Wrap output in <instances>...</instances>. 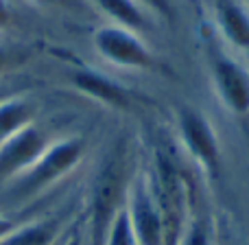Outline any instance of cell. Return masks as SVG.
Segmentation results:
<instances>
[{
	"mask_svg": "<svg viewBox=\"0 0 249 245\" xmlns=\"http://www.w3.org/2000/svg\"><path fill=\"white\" fill-rule=\"evenodd\" d=\"M11 61H13V55L7 51V48L0 46V75L7 73V68L11 66Z\"/></svg>",
	"mask_w": 249,
	"mask_h": 245,
	"instance_id": "cell-17",
	"label": "cell"
},
{
	"mask_svg": "<svg viewBox=\"0 0 249 245\" xmlns=\"http://www.w3.org/2000/svg\"><path fill=\"white\" fill-rule=\"evenodd\" d=\"M212 86L223 108L234 116L249 114V70L238 59L216 55L210 66Z\"/></svg>",
	"mask_w": 249,
	"mask_h": 245,
	"instance_id": "cell-7",
	"label": "cell"
},
{
	"mask_svg": "<svg viewBox=\"0 0 249 245\" xmlns=\"http://www.w3.org/2000/svg\"><path fill=\"white\" fill-rule=\"evenodd\" d=\"M103 245H138L124 206H118V210L114 212L112 221L107 226V232H105Z\"/></svg>",
	"mask_w": 249,
	"mask_h": 245,
	"instance_id": "cell-13",
	"label": "cell"
},
{
	"mask_svg": "<svg viewBox=\"0 0 249 245\" xmlns=\"http://www.w3.org/2000/svg\"><path fill=\"white\" fill-rule=\"evenodd\" d=\"M138 2H140L144 9H149V11L158 13V16H162V18H173L171 0H138Z\"/></svg>",
	"mask_w": 249,
	"mask_h": 245,
	"instance_id": "cell-15",
	"label": "cell"
},
{
	"mask_svg": "<svg viewBox=\"0 0 249 245\" xmlns=\"http://www.w3.org/2000/svg\"><path fill=\"white\" fill-rule=\"evenodd\" d=\"M13 94H18V92H13L9 86H4V83H0V103H2L4 99H9V96H13Z\"/></svg>",
	"mask_w": 249,
	"mask_h": 245,
	"instance_id": "cell-19",
	"label": "cell"
},
{
	"mask_svg": "<svg viewBox=\"0 0 249 245\" xmlns=\"http://www.w3.org/2000/svg\"><path fill=\"white\" fill-rule=\"evenodd\" d=\"M94 2L105 16L112 18V24L124 26L136 33L149 26L146 9L138 0H94Z\"/></svg>",
	"mask_w": 249,
	"mask_h": 245,
	"instance_id": "cell-12",
	"label": "cell"
},
{
	"mask_svg": "<svg viewBox=\"0 0 249 245\" xmlns=\"http://www.w3.org/2000/svg\"><path fill=\"white\" fill-rule=\"evenodd\" d=\"M214 22L230 46L249 51V11L241 0H216Z\"/></svg>",
	"mask_w": 249,
	"mask_h": 245,
	"instance_id": "cell-9",
	"label": "cell"
},
{
	"mask_svg": "<svg viewBox=\"0 0 249 245\" xmlns=\"http://www.w3.org/2000/svg\"><path fill=\"white\" fill-rule=\"evenodd\" d=\"M94 51L107 64L124 70H151L155 66V57L144 44L140 33L129 31L118 24H105L92 35Z\"/></svg>",
	"mask_w": 249,
	"mask_h": 245,
	"instance_id": "cell-3",
	"label": "cell"
},
{
	"mask_svg": "<svg viewBox=\"0 0 249 245\" xmlns=\"http://www.w3.org/2000/svg\"><path fill=\"white\" fill-rule=\"evenodd\" d=\"M149 186L164 219V245H179L188 228L186 224L188 190H186V182L181 177L179 167L171 160V155H158Z\"/></svg>",
	"mask_w": 249,
	"mask_h": 245,
	"instance_id": "cell-2",
	"label": "cell"
},
{
	"mask_svg": "<svg viewBox=\"0 0 249 245\" xmlns=\"http://www.w3.org/2000/svg\"><path fill=\"white\" fill-rule=\"evenodd\" d=\"M66 226L64 217H29L0 245H55Z\"/></svg>",
	"mask_w": 249,
	"mask_h": 245,
	"instance_id": "cell-10",
	"label": "cell"
},
{
	"mask_svg": "<svg viewBox=\"0 0 249 245\" xmlns=\"http://www.w3.org/2000/svg\"><path fill=\"white\" fill-rule=\"evenodd\" d=\"M33 2H51V0H33Z\"/></svg>",
	"mask_w": 249,
	"mask_h": 245,
	"instance_id": "cell-20",
	"label": "cell"
},
{
	"mask_svg": "<svg viewBox=\"0 0 249 245\" xmlns=\"http://www.w3.org/2000/svg\"><path fill=\"white\" fill-rule=\"evenodd\" d=\"M179 140L186 153L201 167L210 177H216L221 171V145L212 123L197 110H184L179 114Z\"/></svg>",
	"mask_w": 249,
	"mask_h": 245,
	"instance_id": "cell-4",
	"label": "cell"
},
{
	"mask_svg": "<svg viewBox=\"0 0 249 245\" xmlns=\"http://www.w3.org/2000/svg\"><path fill=\"white\" fill-rule=\"evenodd\" d=\"M70 81L81 94L90 96V99L99 101V103L107 105L114 110H127L131 105V96L118 81L112 77L99 73L92 68H77L70 75Z\"/></svg>",
	"mask_w": 249,
	"mask_h": 245,
	"instance_id": "cell-8",
	"label": "cell"
},
{
	"mask_svg": "<svg viewBox=\"0 0 249 245\" xmlns=\"http://www.w3.org/2000/svg\"><path fill=\"white\" fill-rule=\"evenodd\" d=\"M35 123V105L22 94H13L0 103V145L26 125Z\"/></svg>",
	"mask_w": 249,
	"mask_h": 245,
	"instance_id": "cell-11",
	"label": "cell"
},
{
	"mask_svg": "<svg viewBox=\"0 0 249 245\" xmlns=\"http://www.w3.org/2000/svg\"><path fill=\"white\" fill-rule=\"evenodd\" d=\"M53 140H48L46 132L37 123L26 125L18 133L0 145V180L13 182L20 177L39 155L46 151V147Z\"/></svg>",
	"mask_w": 249,
	"mask_h": 245,
	"instance_id": "cell-6",
	"label": "cell"
},
{
	"mask_svg": "<svg viewBox=\"0 0 249 245\" xmlns=\"http://www.w3.org/2000/svg\"><path fill=\"white\" fill-rule=\"evenodd\" d=\"M13 22V7L9 0H0V31Z\"/></svg>",
	"mask_w": 249,
	"mask_h": 245,
	"instance_id": "cell-16",
	"label": "cell"
},
{
	"mask_svg": "<svg viewBox=\"0 0 249 245\" xmlns=\"http://www.w3.org/2000/svg\"><path fill=\"white\" fill-rule=\"evenodd\" d=\"M26 219H29V217H16V215H4V212H0V241H4V239H7L18 226L24 224Z\"/></svg>",
	"mask_w": 249,
	"mask_h": 245,
	"instance_id": "cell-14",
	"label": "cell"
},
{
	"mask_svg": "<svg viewBox=\"0 0 249 245\" xmlns=\"http://www.w3.org/2000/svg\"><path fill=\"white\" fill-rule=\"evenodd\" d=\"M124 210L138 245H164V219L146 177H136L129 184Z\"/></svg>",
	"mask_w": 249,
	"mask_h": 245,
	"instance_id": "cell-5",
	"label": "cell"
},
{
	"mask_svg": "<svg viewBox=\"0 0 249 245\" xmlns=\"http://www.w3.org/2000/svg\"><path fill=\"white\" fill-rule=\"evenodd\" d=\"M59 245H83V237H81V232H77V230H74V232H72V234H68V237H66Z\"/></svg>",
	"mask_w": 249,
	"mask_h": 245,
	"instance_id": "cell-18",
	"label": "cell"
},
{
	"mask_svg": "<svg viewBox=\"0 0 249 245\" xmlns=\"http://www.w3.org/2000/svg\"><path fill=\"white\" fill-rule=\"evenodd\" d=\"M86 149L88 145L81 136L59 138L51 142L46 151L20 177L9 182L11 195L16 199H31L53 188L57 182H61L81 164V160L86 158Z\"/></svg>",
	"mask_w": 249,
	"mask_h": 245,
	"instance_id": "cell-1",
	"label": "cell"
}]
</instances>
